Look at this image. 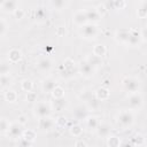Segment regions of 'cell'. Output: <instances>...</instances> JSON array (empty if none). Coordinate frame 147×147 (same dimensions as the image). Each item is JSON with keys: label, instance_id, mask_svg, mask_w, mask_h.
<instances>
[{"label": "cell", "instance_id": "cell-21", "mask_svg": "<svg viewBox=\"0 0 147 147\" xmlns=\"http://www.w3.org/2000/svg\"><path fill=\"white\" fill-rule=\"evenodd\" d=\"M75 67H76V63H75V61L72 60V59H70V57H67L63 62H62V64H61V68L64 70L63 72H62V76L64 75V72H68V74H70L74 69H75Z\"/></svg>", "mask_w": 147, "mask_h": 147}, {"label": "cell", "instance_id": "cell-3", "mask_svg": "<svg viewBox=\"0 0 147 147\" xmlns=\"http://www.w3.org/2000/svg\"><path fill=\"white\" fill-rule=\"evenodd\" d=\"M122 85L124 87V90L126 92H129L130 94L131 93H136V92H139V88H140V80L133 76H126L122 79Z\"/></svg>", "mask_w": 147, "mask_h": 147}, {"label": "cell", "instance_id": "cell-9", "mask_svg": "<svg viewBox=\"0 0 147 147\" xmlns=\"http://www.w3.org/2000/svg\"><path fill=\"white\" fill-rule=\"evenodd\" d=\"M37 68L42 72H48L53 68V61L48 56H41L37 61Z\"/></svg>", "mask_w": 147, "mask_h": 147}, {"label": "cell", "instance_id": "cell-34", "mask_svg": "<svg viewBox=\"0 0 147 147\" xmlns=\"http://www.w3.org/2000/svg\"><path fill=\"white\" fill-rule=\"evenodd\" d=\"M137 15H138L139 18H145L147 16V3H146V1L141 2V7H139L137 9Z\"/></svg>", "mask_w": 147, "mask_h": 147}, {"label": "cell", "instance_id": "cell-36", "mask_svg": "<svg viewBox=\"0 0 147 147\" xmlns=\"http://www.w3.org/2000/svg\"><path fill=\"white\" fill-rule=\"evenodd\" d=\"M7 28H8V25H7L6 20L2 18V17H0V37H3L6 34Z\"/></svg>", "mask_w": 147, "mask_h": 147}, {"label": "cell", "instance_id": "cell-14", "mask_svg": "<svg viewBox=\"0 0 147 147\" xmlns=\"http://www.w3.org/2000/svg\"><path fill=\"white\" fill-rule=\"evenodd\" d=\"M7 55H8V62L9 63H18L21 60H22V57H23V54H22V52H21V49H18V48H11V49H9V52L7 53Z\"/></svg>", "mask_w": 147, "mask_h": 147}, {"label": "cell", "instance_id": "cell-47", "mask_svg": "<svg viewBox=\"0 0 147 147\" xmlns=\"http://www.w3.org/2000/svg\"><path fill=\"white\" fill-rule=\"evenodd\" d=\"M42 14H44V11H42L41 9H39V10H38V16H37V17H38V18H41V17H42Z\"/></svg>", "mask_w": 147, "mask_h": 147}, {"label": "cell", "instance_id": "cell-41", "mask_svg": "<svg viewBox=\"0 0 147 147\" xmlns=\"http://www.w3.org/2000/svg\"><path fill=\"white\" fill-rule=\"evenodd\" d=\"M111 5L114 6L115 9H123V8L126 6V2L123 1V0H119V1H113Z\"/></svg>", "mask_w": 147, "mask_h": 147}, {"label": "cell", "instance_id": "cell-2", "mask_svg": "<svg viewBox=\"0 0 147 147\" xmlns=\"http://www.w3.org/2000/svg\"><path fill=\"white\" fill-rule=\"evenodd\" d=\"M52 111H53L52 106L47 101H38V102H36V105L33 107V113L38 118L51 116Z\"/></svg>", "mask_w": 147, "mask_h": 147}, {"label": "cell", "instance_id": "cell-30", "mask_svg": "<svg viewBox=\"0 0 147 147\" xmlns=\"http://www.w3.org/2000/svg\"><path fill=\"white\" fill-rule=\"evenodd\" d=\"M85 60H86V61H87L94 69H95V67L102 64V60L99 59V57H96V56H94L93 54H92V55H87V56L85 57Z\"/></svg>", "mask_w": 147, "mask_h": 147}, {"label": "cell", "instance_id": "cell-24", "mask_svg": "<svg viewBox=\"0 0 147 147\" xmlns=\"http://www.w3.org/2000/svg\"><path fill=\"white\" fill-rule=\"evenodd\" d=\"M51 106H52V110L62 111V110H64V108L67 107V101H65L64 98H62V99H56V100H54L53 105H51Z\"/></svg>", "mask_w": 147, "mask_h": 147}, {"label": "cell", "instance_id": "cell-20", "mask_svg": "<svg viewBox=\"0 0 147 147\" xmlns=\"http://www.w3.org/2000/svg\"><path fill=\"white\" fill-rule=\"evenodd\" d=\"M106 53H107V47L105 44H96L92 49V54L99 59H102L106 55Z\"/></svg>", "mask_w": 147, "mask_h": 147}, {"label": "cell", "instance_id": "cell-4", "mask_svg": "<svg viewBox=\"0 0 147 147\" xmlns=\"http://www.w3.org/2000/svg\"><path fill=\"white\" fill-rule=\"evenodd\" d=\"M99 34V29L96 24L93 23H87L80 28V36L87 40H93L98 37Z\"/></svg>", "mask_w": 147, "mask_h": 147}, {"label": "cell", "instance_id": "cell-5", "mask_svg": "<svg viewBox=\"0 0 147 147\" xmlns=\"http://www.w3.org/2000/svg\"><path fill=\"white\" fill-rule=\"evenodd\" d=\"M127 103L130 107V110H139L144 105V96L140 92L131 93L127 99Z\"/></svg>", "mask_w": 147, "mask_h": 147}, {"label": "cell", "instance_id": "cell-15", "mask_svg": "<svg viewBox=\"0 0 147 147\" xmlns=\"http://www.w3.org/2000/svg\"><path fill=\"white\" fill-rule=\"evenodd\" d=\"M56 85H57V82H56V79L53 78V77H46V78L42 79V82H41V88H42V91L46 92V93H51L52 90H53Z\"/></svg>", "mask_w": 147, "mask_h": 147}, {"label": "cell", "instance_id": "cell-46", "mask_svg": "<svg viewBox=\"0 0 147 147\" xmlns=\"http://www.w3.org/2000/svg\"><path fill=\"white\" fill-rule=\"evenodd\" d=\"M119 147H134V146H133V144L131 141H124V142L121 144Z\"/></svg>", "mask_w": 147, "mask_h": 147}, {"label": "cell", "instance_id": "cell-22", "mask_svg": "<svg viewBox=\"0 0 147 147\" xmlns=\"http://www.w3.org/2000/svg\"><path fill=\"white\" fill-rule=\"evenodd\" d=\"M85 125L88 130H96L98 125H99V119L96 116H93V115H88L86 118H85Z\"/></svg>", "mask_w": 147, "mask_h": 147}, {"label": "cell", "instance_id": "cell-35", "mask_svg": "<svg viewBox=\"0 0 147 147\" xmlns=\"http://www.w3.org/2000/svg\"><path fill=\"white\" fill-rule=\"evenodd\" d=\"M94 8H95L96 13L100 15V17L105 16V15L108 13V7H107L106 3H99V5H98L96 7H94Z\"/></svg>", "mask_w": 147, "mask_h": 147}, {"label": "cell", "instance_id": "cell-12", "mask_svg": "<svg viewBox=\"0 0 147 147\" xmlns=\"http://www.w3.org/2000/svg\"><path fill=\"white\" fill-rule=\"evenodd\" d=\"M129 36H130V32H129V29H119L115 32V40L122 45H126L127 46V42H129Z\"/></svg>", "mask_w": 147, "mask_h": 147}, {"label": "cell", "instance_id": "cell-40", "mask_svg": "<svg viewBox=\"0 0 147 147\" xmlns=\"http://www.w3.org/2000/svg\"><path fill=\"white\" fill-rule=\"evenodd\" d=\"M55 33H56L57 37H64V36L67 34V29H65V26H63V25L57 26Z\"/></svg>", "mask_w": 147, "mask_h": 147}, {"label": "cell", "instance_id": "cell-6", "mask_svg": "<svg viewBox=\"0 0 147 147\" xmlns=\"http://www.w3.org/2000/svg\"><path fill=\"white\" fill-rule=\"evenodd\" d=\"M94 71H95V69H94L85 59L79 62V72H80V75H82L83 77H85V78H91V77L94 75Z\"/></svg>", "mask_w": 147, "mask_h": 147}, {"label": "cell", "instance_id": "cell-37", "mask_svg": "<svg viewBox=\"0 0 147 147\" xmlns=\"http://www.w3.org/2000/svg\"><path fill=\"white\" fill-rule=\"evenodd\" d=\"M51 5L55 8V9H62L63 7H65L68 5L67 1H63V0H55V1H52Z\"/></svg>", "mask_w": 147, "mask_h": 147}, {"label": "cell", "instance_id": "cell-27", "mask_svg": "<svg viewBox=\"0 0 147 147\" xmlns=\"http://www.w3.org/2000/svg\"><path fill=\"white\" fill-rule=\"evenodd\" d=\"M122 144L119 137L117 136H113V134H109L107 137V146L108 147H119Z\"/></svg>", "mask_w": 147, "mask_h": 147}, {"label": "cell", "instance_id": "cell-43", "mask_svg": "<svg viewBox=\"0 0 147 147\" xmlns=\"http://www.w3.org/2000/svg\"><path fill=\"white\" fill-rule=\"evenodd\" d=\"M20 125H22V126H24L26 123H28V117L25 116V115H20L18 117H17V121H16Z\"/></svg>", "mask_w": 147, "mask_h": 147}, {"label": "cell", "instance_id": "cell-16", "mask_svg": "<svg viewBox=\"0 0 147 147\" xmlns=\"http://www.w3.org/2000/svg\"><path fill=\"white\" fill-rule=\"evenodd\" d=\"M95 131H96V134L99 137L107 138L111 132V126H110V124H108L106 122H102V123H99V125H98Z\"/></svg>", "mask_w": 147, "mask_h": 147}, {"label": "cell", "instance_id": "cell-8", "mask_svg": "<svg viewBox=\"0 0 147 147\" xmlns=\"http://www.w3.org/2000/svg\"><path fill=\"white\" fill-rule=\"evenodd\" d=\"M72 22H74L75 25H77L79 28H82L83 25L87 24L88 22H87V17H86L85 10L84 9H79V10L75 11L74 15H72Z\"/></svg>", "mask_w": 147, "mask_h": 147}, {"label": "cell", "instance_id": "cell-10", "mask_svg": "<svg viewBox=\"0 0 147 147\" xmlns=\"http://www.w3.org/2000/svg\"><path fill=\"white\" fill-rule=\"evenodd\" d=\"M129 32H130V36H129L127 46H131V47L139 46L140 42H141V34H140V31L137 30V29H129Z\"/></svg>", "mask_w": 147, "mask_h": 147}, {"label": "cell", "instance_id": "cell-31", "mask_svg": "<svg viewBox=\"0 0 147 147\" xmlns=\"http://www.w3.org/2000/svg\"><path fill=\"white\" fill-rule=\"evenodd\" d=\"M9 126H10L9 121L6 119V118H3V117H1L0 118V134L7 133L8 130H9Z\"/></svg>", "mask_w": 147, "mask_h": 147}, {"label": "cell", "instance_id": "cell-7", "mask_svg": "<svg viewBox=\"0 0 147 147\" xmlns=\"http://www.w3.org/2000/svg\"><path fill=\"white\" fill-rule=\"evenodd\" d=\"M55 126V119H53L51 116L41 117L38 119V127L42 131H51Z\"/></svg>", "mask_w": 147, "mask_h": 147}, {"label": "cell", "instance_id": "cell-1", "mask_svg": "<svg viewBox=\"0 0 147 147\" xmlns=\"http://www.w3.org/2000/svg\"><path fill=\"white\" fill-rule=\"evenodd\" d=\"M117 123L121 127L127 129L134 123V114L132 110H122L117 115Z\"/></svg>", "mask_w": 147, "mask_h": 147}, {"label": "cell", "instance_id": "cell-38", "mask_svg": "<svg viewBox=\"0 0 147 147\" xmlns=\"http://www.w3.org/2000/svg\"><path fill=\"white\" fill-rule=\"evenodd\" d=\"M65 124H67V117H64V116H59V117L55 119V126L64 127Z\"/></svg>", "mask_w": 147, "mask_h": 147}, {"label": "cell", "instance_id": "cell-26", "mask_svg": "<svg viewBox=\"0 0 147 147\" xmlns=\"http://www.w3.org/2000/svg\"><path fill=\"white\" fill-rule=\"evenodd\" d=\"M64 94H65L64 88H63V87H61V86H59V85H56V86L52 90V92H51V95H52V98H53L54 100L64 98Z\"/></svg>", "mask_w": 147, "mask_h": 147}, {"label": "cell", "instance_id": "cell-33", "mask_svg": "<svg viewBox=\"0 0 147 147\" xmlns=\"http://www.w3.org/2000/svg\"><path fill=\"white\" fill-rule=\"evenodd\" d=\"M10 71V63L6 61H0V76L8 75Z\"/></svg>", "mask_w": 147, "mask_h": 147}, {"label": "cell", "instance_id": "cell-17", "mask_svg": "<svg viewBox=\"0 0 147 147\" xmlns=\"http://www.w3.org/2000/svg\"><path fill=\"white\" fill-rule=\"evenodd\" d=\"M84 10H85V14H86V17H87V22L88 23L95 24L96 22H99L101 20L100 15L96 13V10H95L94 7H90V8H86Z\"/></svg>", "mask_w": 147, "mask_h": 147}, {"label": "cell", "instance_id": "cell-13", "mask_svg": "<svg viewBox=\"0 0 147 147\" xmlns=\"http://www.w3.org/2000/svg\"><path fill=\"white\" fill-rule=\"evenodd\" d=\"M94 96L98 101H106L109 99L110 96V91L108 87L106 86H101V87H98L94 92Z\"/></svg>", "mask_w": 147, "mask_h": 147}, {"label": "cell", "instance_id": "cell-18", "mask_svg": "<svg viewBox=\"0 0 147 147\" xmlns=\"http://www.w3.org/2000/svg\"><path fill=\"white\" fill-rule=\"evenodd\" d=\"M1 9L6 13H14L18 8V2L15 0H6L0 3Z\"/></svg>", "mask_w": 147, "mask_h": 147}, {"label": "cell", "instance_id": "cell-23", "mask_svg": "<svg viewBox=\"0 0 147 147\" xmlns=\"http://www.w3.org/2000/svg\"><path fill=\"white\" fill-rule=\"evenodd\" d=\"M21 138L32 144V142H34V140H36V138H37V133H36V131H34V130L25 129V130H23Z\"/></svg>", "mask_w": 147, "mask_h": 147}, {"label": "cell", "instance_id": "cell-45", "mask_svg": "<svg viewBox=\"0 0 147 147\" xmlns=\"http://www.w3.org/2000/svg\"><path fill=\"white\" fill-rule=\"evenodd\" d=\"M18 146L20 147H30L31 146V142H29V141H26V140H24V139H20V141H18Z\"/></svg>", "mask_w": 147, "mask_h": 147}, {"label": "cell", "instance_id": "cell-19", "mask_svg": "<svg viewBox=\"0 0 147 147\" xmlns=\"http://www.w3.org/2000/svg\"><path fill=\"white\" fill-rule=\"evenodd\" d=\"M72 115L75 116L76 119H79V121H83V119H85V118L88 116V115H87V109H86V107H84V106H77V107L74 109Z\"/></svg>", "mask_w": 147, "mask_h": 147}, {"label": "cell", "instance_id": "cell-39", "mask_svg": "<svg viewBox=\"0 0 147 147\" xmlns=\"http://www.w3.org/2000/svg\"><path fill=\"white\" fill-rule=\"evenodd\" d=\"M13 15H14V17H15L17 21H20V20H22V18L25 16V11H24L22 8H17V9L13 13Z\"/></svg>", "mask_w": 147, "mask_h": 147}, {"label": "cell", "instance_id": "cell-25", "mask_svg": "<svg viewBox=\"0 0 147 147\" xmlns=\"http://www.w3.org/2000/svg\"><path fill=\"white\" fill-rule=\"evenodd\" d=\"M21 90L25 93H29V92H32L33 90V83L31 79L29 78H24L21 80Z\"/></svg>", "mask_w": 147, "mask_h": 147}, {"label": "cell", "instance_id": "cell-44", "mask_svg": "<svg viewBox=\"0 0 147 147\" xmlns=\"http://www.w3.org/2000/svg\"><path fill=\"white\" fill-rule=\"evenodd\" d=\"M74 147H87V144H86V141H84L83 139H78V140L75 141Z\"/></svg>", "mask_w": 147, "mask_h": 147}, {"label": "cell", "instance_id": "cell-32", "mask_svg": "<svg viewBox=\"0 0 147 147\" xmlns=\"http://www.w3.org/2000/svg\"><path fill=\"white\" fill-rule=\"evenodd\" d=\"M130 141L133 144L134 147H136V146H141V145L144 144V141H145V138H144V136H142L141 133H136V134L132 137V139H131Z\"/></svg>", "mask_w": 147, "mask_h": 147}, {"label": "cell", "instance_id": "cell-48", "mask_svg": "<svg viewBox=\"0 0 147 147\" xmlns=\"http://www.w3.org/2000/svg\"><path fill=\"white\" fill-rule=\"evenodd\" d=\"M0 87H2V82H1V76H0Z\"/></svg>", "mask_w": 147, "mask_h": 147}, {"label": "cell", "instance_id": "cell-29", "mask_svg": "<svg viewBox=\"0 0 147 147\" xmlns=\"http://www.w3.org/2000/svg\"><path fill=\"white\" fill-rule=\"evenodd\" d=\"M69 132H70V134H71L72 137L78 138V137H80V136L83 134V127H82L79 124H74V125L70 126Z\"/></svg>", "mask_w": 147, "mask_h": 147}, {"label": "cell", "instance_id": "cell-42", "mask_svg": "<svg viewBox=\"0 0 147 147\" xmlns=\"http://www.w3.org/2000/svg\"><path fill=\"white\" fill-rule=\"evenodd\" d=\"M25 99H26V101H29V102H34V101H37V93H34V92H29V93H26Z\"/></svg>", "mask_w": 147, "mask_h": 147}, {"label": "cell", "instance_id": "cell-11", "mask_svg": "<svg viewBox=\"0 0 147 147\" xmlns=\"http://www.w3.org/2000/svg\"><path fill=\"white\" fill-rule=\"evenodd\" d=\"M22 132H23L22 125H20L17 122H14V123H10L9 130L7 132V136L13 138V139H17V138H21Z\"/></svg>", "mask_w": 147, "mask_h": 147}, {"label": "cell", "instance_id": "cell-28", "mask_svg": "<svg viewBox=\"0 0 147 147\" xmlns=\"http://www.w3.org/2000/svg\"><path fill=\"white\" fill-rule=\"evenodd\" d=\"M3 98L7 102L11 103V102H15L17 100V93H16V91H14L11 88H8V90H6V92L3 94Z\"/></svg>", "mask_w": 147, "mask_h": 147}]
</instances>
